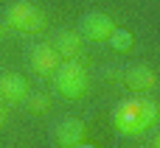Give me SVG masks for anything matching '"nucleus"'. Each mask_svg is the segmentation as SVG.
I'll list each match as a JSON object with an SVG mask.
<instances>
[{
    "instance_id": "f257e3e1",
    "label": "nucleus",
    "mask_w": 160,
    "mask_h": 148,
    "mask_svg": "<svg viewBox=\"0 0 160 148\" xmlns=\"http://www.w3.org/2000/svg\"><path fill=\"white\" fill-rule=\"evenodd\" d=\"M155 123H158V104L152 98H146V95H135L129 101H121L115 106V112H112V126L124 137L143 134Z\"/></svg>"
},
{
    "instance_id": "f03ea898",
    "label": "nucleus",
    "mask_w": 160,
    "mask_h": 148,
    "mask_svg": "<svg viewBox=\"0 0 160 148\" xmlns=\"http://www.w3.org/2000/svg\"><path fill=\"white\" fill-rule=\"evenodd\" d=\"M87 87H90V78H87V70L82 62L76 59H65L59 62L56 73H53V90L68 98V101H79L87 95Z\"/></svg>"
},
{
    "instance_id": "7ed1b4c3",
    "label": "nucleus",
    "mask_w": 160,
    "mask_h": 148,
    "mask_svg": "<svg viewBox=\"0 0 160 148\" xmlns=\"http://www.w3.org/2000/svg\"><path fill=\"white\" fill-rule=\"evenodd\" d=\"M3 22H6L11 31H17V34H39V31H45L48 17H45V11L37 8L34 3L20 0V3H11V6L6 8Z\"/></svg>"
},
{
    "instance_id": "20e7f679",
    "label": "nucleus",
    "mask_w": 160,
    "mask_h": 148,
    "mask_svg": "<svg viewBox=\"0 0 160 148\" xmlns=\"http://www.w3.org/2000/svg\"><path fill=\"white\" fill-rule=\"evenodd\" d=\"M59 62H62V56H59V53L53 50V45H48V42L34 45V48L28 50V67H31L37 76H53L56 67H59Z\"/></svg>"
},
{
    "instance_id": "39448f33",
    "label": "nucleus",
    "mask_w": 160,
    "mask_h": 148,
    "mask_svg": "<svg viewBox=\"0 0 160 148\" xmlns=\"http://www.w3.org/2000/svg\"><path fill=\"white\" fill-rule=\"evenodd\" d=\"M112 31H115V20L104 11H93L82 20V36L90 42H107Z\"/></svg>"
},
{
    "instance_id": "423d86ee",
    "label": "nucleus",
    "mask_w": 160,
    "mask_h": 148,
    "mask_svg": "<svg viewBox=\"0 0 160 148\" xmlns=\"http://www.w3.org/2000/svg\"><path fill=\"white\" fill-rule=\"evenodd\" d=\"M84 123L79 118H62L56 126H53V143L59 148H76L79 143H84Z\"/></svg>"
},
{
    "instance_id": "0eeeda50",
    "label": "nucleus",
    "mask_w": 160,
    "mask_h": 148,
    "mask_svg": "<svg viewBox=\"0 0 160 148\" xmlns=\"http://www.w3.org/2000/svg\"><path fill=\"white\" fill-rule=\"evenodd\" d=\"M28 92H31V84L25 76L11 73V70L0 76V101L3 104H22L28 98Z\"/></svg>"
},
{
    "instance_id": "6e6552de",
    "label": "nucleus",
    "mask_w": 160,
    "mask_h": 148,
    "mask_svg": "<svg viewBox=\"0 0 160 148\" xmlns=\"http://www.w3.org/2000/svg\"><path fill=\"white\" fill-rule=\"evenodd\" d=\"M124 84L135 92V95H149L155 87H158V76L149 64H132L127 73H124Z\"/></svg>"
},
{
    "instance_id": "1a4fd4ad",
    "label": "nucleus",
    "mask_w": 160,
    "mask_h": 148,
    "mask_svg": "<svg viewBox=\"0 0 160 148\" xmlns=\"http://www.w3.org/2000/svg\"><path fill=\"white\" fill-rule=\"evenodd\" d=\"M82 34L79 31H56V36L51 39V45H53V50L62 56V59H76L79 53H82Z\"/></svg>"
},
{
    "instance_id": "9d476101",
    "label": "nucleus",
    "mask_w": 160,
    "mask_h": 148,
    "mask_svg": "<svg viewBox=\"0 0 160 148\" xmlns=\"http://www.w3.org/2000/svg\"><path fill=\"white\" fill-rule=\"evenodd\" d=\"M107 42H110L112 50H118V53H129L132 45H135V36H132V31H127V28H115V31L110 34Z\"/></svg>"
},
{
    "instance_id": "9b49d317",
    "label": "nucleus",
    "mask_w": 160,
    "mask_h": 148,
    "mask_svg": "<svg viewBox=\"0 0 160 148\" xmlns=\"http://www.w3.org/2000/svg\"><path fill=\"white\" fill-rule=\"evenodd\" d=\"M22 104H25V109H28L31 115H37V118L51 109V98H48L45 92H28V98H25Z\"/></svg>"
},
{
    "instance_id": "f8f14e48",
    "label": "nucleus",
    "mask_w": 160,
    "mask_h": 148,
    "mask_svg": "<svg viewBox=\"0 0 160 148\" xmlns=\"http://www.w3.org/2000/svg\"><path fill=\"white\" fill-rule=\"evenodd\" d=\"M6 123V106H3V101H0V126Z\"/></svg>"
},
{
    "instance_id": "ddd939ff",
    "label": "nucleus",
    "mask_w": 160,
    "mask_h": 148,
    "mask_svg": "<svg viewBox=\"0 0 160 148\" xmlns=\"http://www.w3.org/2000/svg\"><path fill=\"white\" fill-rule=\"evenodd\" d=\"M76 148H98V146H93V143H79Z\"/></svg>"
},
{
    "instance_id": "4468645a",
    "label": "nucleus",
    "mask_w": 160,
    "mask_h": 148,
    "mask_svg": "<svg viewBox=\"0 0 160 148\" xmlns=\"http://www.w3.org/2000/svg\"><path fill=\"white\" fill-rule=\"evenodd\" d=\"M6 28H8V25H6V22H3V20H0V36H3V34H6Z\"/></svg>"
},
{
    "instance_id": "2eb2a0df",
    "label": "nucleus",
    "mask_w": 160,
    "mask_h": 148,
    "mask_svg": "<svg viewBox=\"0 0 160 148\" xmlns=\"http://www.w3.org/2000/svg\"><path fill=\"white\" fill-rule=\"evenodd\" d=\"M152 148H160V134H158V140H155V146H152Z\"/></svg>"
}]
</instances>
